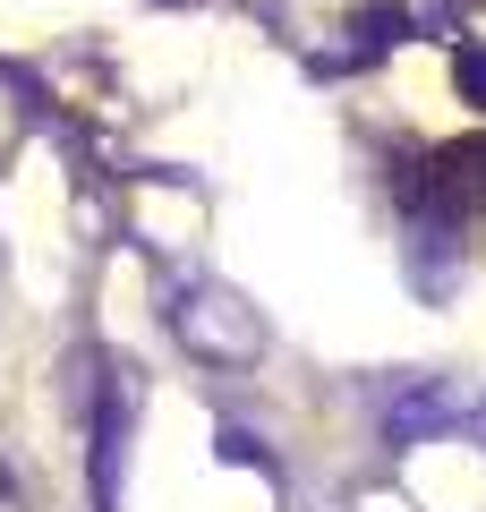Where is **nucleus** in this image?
Segmentation results:
<instances>
[{
  "label": "nucleus",
  "instance_id": "f257e3e1",
  "mask_svg": "<svg viewBox=\"0 0 486 512\" xmlns=\"http://www.w3.org/2000/svg\"><path fill=\"white\" fill-rule=\"evenodd\" d=\"M180 342L205 350V359H256L265 350V325L231 291H180Z\"/></svg>",
  "mask_w": 486,
  "mask_h": 512
}]
</instances>
